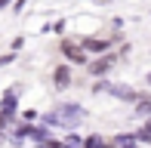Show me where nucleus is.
Listing matches in <instances>:
<instances>
[{
    "mask_svg": "<svg viewBox=\"0 0 151 148\" xmlns=\"http://www.w3.org/2000/svg\"><path fill=\"white\" fill-rule=\"evenodd\" d=\"M114 62H117V56H102V59H99V62H93V68H90V71L96 74V77H102V74H105L108 68H111V65H114Z\"/></svg>",
    "mask_w": 151,
    "mask_h": 148,
    "instance_id": "nucleus-6",
    "label": "nucleus"
},
{
    "mask_svg": "<svg viewBox=\"0 0 151 148\" xmlns=\"http://www.w3.org/2000/svg\"><path fill=\"white\" fill-rule=\"evenodd\" d=\"M148 83H151V74H148Z\"/></svg>",
    "mask_w": 151,
    "mask_h": 148,
    "instance_id": "nucleus-12",
    "label": "nucleus"
},
{
    "mask_svg": "<svg viewBox=\"0 0 151 148\" xmlns=\"http://www.w3.org/2000/svg\"><path fill=\"white\" fill-rule=\"evenodd\" d=\"M83 145H102V136H90V139H83Z\"/></svg>",
    "mask_w": 151,
    "mask_h": 148,
    "instance_id": "nucleus-11",
    "label": "nucleus"
},
{
    "mask_svg": "<svg viewBox=\"0 0 151 148\" xmlns=\"http://www.w3.org/2000/svg\"><path fill=\"white\" fill-rule=\"evenodd\" d=\"M80 46H83L86 52H105L108 50V40L105 37H86V40H80Z\"/></svg>",
    "mask_w": 151,
    "mask_h": 148,
    "instance_id": "nucleus-5",
    "label": "nucleus"
},
{
    "mask_svg": "<svg viewBox=\"0 0 151 148\" xmlns=\"http://www.w3.org/2000/svg\"><path fill=\"white\" fill-rule=\"evenodd\" d=\"M52 83H56V90H68V86H71V71H68V65H59V68L52 71Z\"/></svg>",
    "mask_w": 151,
    "mask_h": 148,
    "instance_id": "nucleus-4",
    "label": "nucleus"
},
{
    "mask_svg": "<svg viewBox=\"0 0 151 148\" xmlns=\"http://www.w3.org/2000/svg\"><path fill=\"white\" fill-rule=\"evenodd\" d=\"M83 108L80 105H74V102H62V105H56L50 114L43 117V124L46 126H65V130H71V126H77L80 120H83Z\"/></svg>",
    "mask_w": 151,
    "mask_h": 148,
    "instance_id": "nucleus-1",
    "label": "nucleus"
},
{
    "mask_svg": "<svg viewBox=\"0 0 151 148\" xmlns=\"http://www.w3.org/2000/svg\"><path fill=\"white\" fill-rule=\"evenodd\" d=\"M111 142H114V145H133V142H136V136H123V133H120V136H114Z\"/></svg>",
    "mask_w": 151,
    "mask_h": 148,
    "instance_id": "nucleus-9",
    "label": "nucleus"
},
{
    "mask_svg": "<svg viewBox=\"0 0 151 148\" xmlns=\"http://www.w3.org/2000/svg\"><path fill=\"white\" fill-rule=\"evenodd\" d=\"M136 139H142V142H151V120H148L145 126H142L139 133H136Z\"/></svg>",
    "mask_w": 151,
    "mask_h": 148,
    "instance_id": "nucleus-7",
    "label": "nucleus"
},
{
    "mask_svg": "<svg viewBox=\"0 0 151 148\" xmlns=\"http://www.w3.org/2000/svg\"><path fill=\"white\" fill-rule=\"evenodd\" d=\"M65 142H68V145H83V139H80V136H74V133H71V136H68Z\"/></svg>",
    "mask_w": 151,
    "mask_h": 148,
    "instance_id": "nucleus-10",
    "label": "nucleus"
},
{
    "mask_svg": "<svg viewBox=\"0 0 151 148\" xmlns=\"http://www.w3.org/2000/svg\"><path fill=\"white\" fill-rule=\"evenodd\" d=\"M136 111H139V114H148V111H151V102L139 96V99H136Z\"/></svg>",
    "mask_w": 151,
    "mask_h": 148,
    "instance_id": "nucleus-8",
    "label": "nucleus"
},
{
    "mask_svg": "<svg viewBox=\"0 0 151 148\" xmlns=\"http://www.w3.org/2000/svg\"><path fill=\"white\" fill-rule=\"evenodd\" d=\"M62 52H65L71 62H83V59H86V50L80 43H74V40H65V43H62Z\"/></svg>",
    "mask_w": 151,
    "mask_h": 148,
    "instance_id": "nucleus-3",
    "label": "nucleus"
},
{
    "mask_svg": "<svg viewBox=\"0 0 151 148\" xmlns=\"http://www.w3.org/2000/svg\"><path fill=\"white\" fill-rule=\"evenodd\" d=\"M111 93V96H117V99H127V102H136V99H139V93L133 90V86H120V83H105V80H102V83H96V93Z\"/></svg>",
    "mask_w": 151,
    "mask_h": 148,
    "instance_id": "nucleus-2",
    "label": "nucleus"
}]
</instances>
